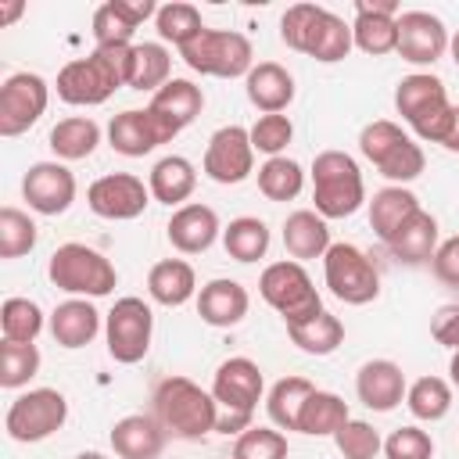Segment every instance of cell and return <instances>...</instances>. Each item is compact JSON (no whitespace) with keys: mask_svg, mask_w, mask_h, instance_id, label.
I'll list each match as a JSON object with an SVG mask.
<instances>
[{"mask_svg":"<svg viewBox=\"0 0 459 459\" xmlns=\"http://www.w3.org/2000/svg\"><path fill=\"white\" fill-rule=\"evenodd\" d=\"M154 14H158V7L151 0H108L93 11V43L97 47H133L136 29Z\"/></svg>","mask_w":459,"mask_h":459,"instance_id":"obj_21","label":"cell"},{"mask_svg":"<svg viewBox=\"0 0 459 459\" xmlns=\"http://www.w3.org/2000/svg\"><path fill=\"white\" fill-rule=\"evenodd\" d=\"M430 269H434V276H437L441 283L459 287V233L448 237L445 244H437V251H434V258H430Z\"/></svg>","mask_w":459,"mask_h":459,"instance_id":"obj_50","label":"cell"},{"mask_svg":"<svg viewBox=\"0 0 459 459\" xmlns=\"http://www.w3.org/2000/svg\"><path fill=\"white\" fill-rule=\"evenodd\" d=\"M262 369L258 362L244 359V355H233L226 359L219 369H215V380H212V398L226 409L215 423L219 434H244L251 427V416L262 402Z\"/></svg>","mask_w":459,"mask_h":459,"instance_id":"obj_6","label":"cell"},{"mask_svg":"<svg viewBox=\"0 0 459 459\" xmlns=\"http://www.w3.org/2000/svg\"><path fill=\"white\" fill-rule=\"evenodd\" d=\"M247 290L237 283V280H208L201 290H197V316L208 323V326H237L244 316H247Z\"/></svg>","mask_w":459,"mask_h":459,"instance_id":"obj_27","label":"cell"},{"mask_svg":"<svg viewBox=\"0 0 459 459\" xmlns=\"http://www.w3.org/2000/svg\"><path fill=\"white\" fill-rule=\"evenodd\" d=\"M179 57L186 61V68L215 79H247V72L255 68L251 39L233 29H204L186 47H179Z\"/></svg>","mask_w":459,"mask_h":459,"instance_id":"obj_9","label":"cell"},{"mask_svg":"<svg viewBox=\"0 0 459 459\" xmlns=\"http://www.w3.org/2000/svg\"><path fill=\"white\" fill-rule=\"evenodd\" d=\"M416 208H420V197H416L412 190H405V186H384V190H377L373 201H369V226H373V233L387 244V240L394 237V230H398Z\"/></svg>","mask_w":459,"mask_h":459,"instance_id":"obj_34","label":"cell"},{"mask_svg":"<svg viewBox=\"0 0 459 459\" xmlns=\"http://www.w3.org/2000/svg\"><path fill=\"white\" fill-rule=\"evenodd\" d=\"M154 29H158V36H161L165 43H172V47H186L194 36L204 32V22H201V11H197L194 4H179V0H172V4L158 7V14H154Z\"/></svg>","mask_w":459,"mask_h":459,"instance_id":"obj_42","label":"cell"},{"mask_svg":"<svg viewBox=\"0 0 459 459\" xmlns=\"http://www.w3.org/2000/svg\"><path fill=\"white\" fill-rule=\"evenodd\" d=\"M100 143V126L86 115H72V118H61L54 129H50V151L61 158V161H79V158H90Z\"/></svg>","mask_w":459,"mask_h":459,"instance_id":"obj_35","label":"cell"},{"mask_svg":"<svg viewBox=\"0 0 459 459\" xmlns=\"http://www.w3.org/2000/svg\"><path fill=\"white\" fill-rule=\"evenodd\" d=\"M219 230H222V226H219L215 208L197 204V201L176 208L172 219H169V226H165L169 244H172L179 255H201V251H208V247L215 244Z\"/></svg>","mask_w":459,"mask_h":459,"instance_id":"obj_23","label":"cell"},{"mask_svg":"<svg viewBox=\"0 0 459 459\" xmlns=\"http://www.w3.org/2000/svg\"><path fill=\"white\" fill-rule=\"evenodd\" d=\"M36 247V222L22 208H0V258H22Z\"/></svg>","mask_w":459,"mask_h":459,"instance_id":"obj_45","label":"cell"},{"mask_svg":"<svg viewBox=\"0 0 459 459\" xmlns=\"http://www.w3.org/2000/svg\"><path fill=\"white\" fill-rule=\"evenodd\" d=\"M258 294L265 298V305H273L283 323H305L312 316L323 312V298L312 287V276L305 273L301 262H273L262 269L258 276Z\"/></svg>","mask_w":459,"mask_h":459,"instance_id":"obj_10","label":"cell"},{"mask_svg":"<svg viewBox=\"0 0 459 459\" xmlns=\"http://www.w3.org/2000/svg\"><path fill=\"white\" fill-rule=\"evenodd\" d=\"M22 11H25V4H22V0L4 4V7H0V25H11L14 18H22Z\"/></svg>","mask_w":459,"mask_h":459,"instance_id":"obj_52","label":"cell"},{"mask_svg":"<svg viewBox=\"0 0 459 459\" xmlns=\"http://www.w3.org/2000/svg\"><path fill=\"white\" fill-rule=\"evenodd\" d=\"M387 251L398 258V262H409V265H420V262H430L434 251H437V219L423 208H416L398 230L394 237L387 240Z\"/></svg>","mask_w":459,"mask_h":459,"instance_id":"obj_29","label":"cell"},{"mask_svg":"<svg viewBox=\"0 0 459 459\" xmlns=\"http://www.w3.org/2000/svg\"><path fill=\"white\" fill-rule=\"evenodd\" d=\"M47 276H50V283L57 290L75 294V298H104L118 283L115 265L97 247H86V244H75V240L72 244H61L50 255Z\"/></svg>","mask_w":459,"mask_h":459,"instance_id":"obj_8","label":"cell"},{"mask_svg":"<svg viewBox=\"0 0 459 459\" xmlns=\"http://www.w3.org/2000/svg\"><path fill=\"white\" fill-rule=\"evenodd\" d=\"M448 373H452V384L459 387V348L452 351V362H448Z\"/></svg>","mask_w":459,"mask_h":459,"instance_id":"obj_54","label":"cell"},{"mask_svg":"<svg viewBox=\"0 0 459 459\" xmlns=\"http://www.w3.org/2000/svg\"><path fill=\"white\" fill-rule=\"evenodd\" d=\"M39 373V348L22 341H0V387H25Z\"/></svg>","mask_w":459,"mask_h":459,"instance_id":"obj_44","label":"cell"},{"mask_svg":"<svg viewBox=\"0 0 459 459\" xmlns=\"http://www.w3.org/2000/svg\"><path fill=\"white\" fill-rule=\"evenodd\" d=\"M151 333H154V316L151 305L143 298H118L104 319V337H108V351L115 362L133 366L147 355L151 348Z\"/></svg>","mask_w":459,"mask_h":459,"instance_id":"obj_13","label":"cell"},{"mask_svg":"<svg viewBox=\"0 0 459 459\" xmlns=\"http://www.w3.org/2000/svg\"><path fill=\"white\" fill-rule=\"evenodd\" d=\"M394 108L412 126V133L420 140H430V143L445 147V140L452 133V122H455V104H448V90L437 75H430V72L405 75L394 86Z\"/></svg>","mask_w":459,"mask_h":459,"instance_id":"obj_4","label":"cell"},{"mask_svg":"<svg viewBox=\"0 0 459 459\" xmlns=\"http://www.w3.org/2000/svg\"><path fill=\"white\" fill-rule=\"evenodd\" d=\"M247 133H251V147L255 151H262L269 158H280L287 151L290 136H294V122L287 115H262Z\"/></svg>","mask_w":459,"mask_h":459,"instance_id":"obj_48","label":"cell"},{"mask_svg":"<svg viewBox=\"0 0 459 459\" xmlns=\"http://www.w3.org/2000/svg\"><path fill=\"white\" fill-rule=\"evenodd\" d=\"M333 441H337V452H341L344 459H377V452L384 448L380 434H377L373 423H366V420H348V423L333 434Z\"/></svg>","mask_w":459,"mask_h":459,"instance_id":"obj_47","label":"cell"},{"mask_svg":"<svg viewBox=\"0 0 459 459\" xmlns=\"http://www.w3.org/2000/svg\"><path fill=\"white\" fill-rule=\"evenodd\" d=\"M22 197L39 215H61L75 201V176L61 161H36L22 176Z\"/></svg>","mask_w":459,"mask_h":459,"instance_id":"obj_18","label":"cell"},{"mask_svg":"<svg viewBox=\"0 0 459 459\" xmlns=\"http://www.w3.org/2000/svg\"><path fill=\"white\" fill-rule=\"evenodd\" d=\"M305 186V172L294 158L280 154V158H265L262 169H258V190L269 197V201H294Z\"/></svg>","mask_w":459,"mask_h":459,"instance_id":"obj_41","label":"cell"},{"mask_svg":"<svg viewBox=\"0 0 459 459\" xmlns=\"http://www.w3.org/2000/svg\"><path fill=\"white\" fill-rule=\"evenodd\" d=\"M100 330V312L86 298H68L50 312V337L61 348H86Z\"/></svg>","mask_w":459,"mask_h":459,"instance_id":"obj_30","label":"cell"},{"mask_svg":"<svg viewBox=\"0 0 459 459\" xmlns=\"http://www.w3.org/2000/svg\"><path fill=\"white\" fill-rule=\"evenodd\" d=\"M398 4L394 0H355V22H351V43L369 54V57H380V54H391L398 47Z\"/></svg>","mask_w":459,"mask_h":459,"instance_id":"obj_20","label":"cell"},{"mask_svg":"<svg viewBox=\"0 0 459 459\" xmlns=\"http://www.w3.org/2000/svg\"><path fill=\"white\" fill-rule=\"evenodd\" d=\"M43 330V308L29 298H7L0 305V333L4 341H22V344H36Z\"/></svg>","mask_w":459,"mask_h":459,"instance_id":"obj_43","label":"cell"},{"mask_svg":"<svg viewBox=\"0 0 459 459\" xmlns=\"http://www.w3.org/2000/svg\"><path fill=\"white\" fill-rule=\"evenodd\" d=\"M204 176L212 183H244L255 172V147H251V133L244 126H222L212 133L208 147H204V161H201Z\"/></svg>","mask_w":459,"mask_h":459,"instance_id":"obj_15","label":"cell"},{"mask_svg":"<svg viewBox=\"0 0 459 459\" xmlns=\"http://www.w3.org/2000/svg\"><path fill=\"white\" fill-rule=\"evenodd\" d=\"M316 391L312 380L305 377H283L273 384L269 398H265V412L273 420L276 430H298V416H301V405L308 402V394Z\"/></svg>","mask_w":459,"mask_h":459,"instance_id":"obj_36","label":"cell"},{"mask_svg":"<svg viewBox=\"0 0 459 459\" xmlns=\"http://www.w3.org/2000/svg\"><path fill=\"white\" fill-rule=\"evenodd\" d=\"M280 39L298 50V54H308L323 65H333V61H344L348 50L355 47L351 43V25L344 18H337L333 11L319 7V4H294L283 11L280 18Z\"/></svg>","mask_w":459,"mask_h":459,"instance_id":"obj_2","label":"cell"},{"mask_svg":"<svg viewBox=\"0 0 459 459\" xmlns=\"http://www.w3.org/2000/svg\"><path fill=\"white\" fill-rule=\"evenodd\" d=\"M75 459H108V455H104V452H79Z\"/></svg>","mask_w":459,"mask_h":459,"instance_id":"obj_56","label":"cell"},{"mask_svg":"<svg viewBox=\"0 0 459 459\" xmlns=\"http://www.w3.org/2000/svg\"><path fill=\"white\" fill-rule=\"evenodd\" d=\"M222 247L237 262H258L269 251V226L255 215H240L222 230Z\"/></svg>","mask_w":459,"mask_h":459,"instance_id":"obj_38","label":"cell"},{"mask_svg":"<svg viewBox=\"0 0 459 459\" xmlns=\"http://www.w3.org/2000/svg\"><path fill=\"white\" fill-rule=\"evenodd\" d=\"M244 90H247V100L262 115H283V108H290L294 100V75L276 61H258L247 72Z\"/></svg>","mask_w":459,"mask_h":459,"instance_id":"obj_26","label":"cell"},{"mask_svg":"<svg viewBox=\"0 0 459 459\" xmlns=\"http://www.w3.org/2000/svg\"><path fill=\"white\" fill-rule=\"evenodd\" d=\"M394 25H398V47L394 50L409 65H434L448 50L452 36H448L445 22L430 11H402L394 18Z\"/></svg>","mask_w":459,"mask_h":459,"instance_id":"obj_17","label":"cell"},{"mask_svg":"<svg viewBox=\"0 0 459 459\" xmlns=\"http://www.w3.org/2000/svg\"><path fill=\"white\" fill-rule=\"evenodd\" d=\"M50 104V86L36 72H14L0 86V136H22Z\"/></svg>","mask_w":459,"mask_h":459,"instance_id":"obj_14","label":"cell"},{"mask_svg":"<svg viewBox=\"0 0 459 459\" xmlns=\"http://www.w3.org/2000/svg\"><path fill=\"white\" fill-rule=\"evenodd\" d=\"M147 186H151V197L154 201H161V204H179L183 208V201L194 194V186H197V169L190 165V158H183V154H165V158H158L154 161V169H151V176H147Z\"/></svg>","mask_w":459,"mask_h":459,"instance_id":"obj_32","label":"cell"},{"mask_svg":"<svg viewBox=\"0 0 459 459\" xmlns=\"http://www.w3.org/2000/svg\"><path fill=\"white\" fill-rule=\"evenodd\" d=\"M430 337L445 348H459V305H441L430 319Z\"/></svg>","mask_w":459,"mask_h":459,"instance_id":"obj_51","label":"cell"},{"mask_svg":"<svg viewBox=\"0 0 459 459\" xmlns=\"http://www.w3.org/2000/svg\"><path fill=\"white\" fill-rule=\"evenodd\" d=\"M154 416L165 434L179 441H201L219 423V402L190 377H165L154 387Z\"/></svg>","mask_w":459,"mask_h":459,"instance_id":"obj_3","label":"cell"},{"mask_svg":"<svg viewBox=\"0 0 459 459\" xmlns=\"http://www.w3.org/2000/svg\"><path fill=\"white\" fill-rule=\"evenodd\" d=\"M405 405L416 420H427V423H437L448 416L452 409V384L441 380V377H420L409 384L405 391Z\"/></svg>","mask_w":459,"mask_h":459,"instance_id":"obj_40","label":"cell"},{"mask_svg":"<svg viewBox=\"0 0 459 459\" xmlns=\"http://www.w3.org/2000/svg\"><path fill=\"white\" fill-rule=\"evenodd\" d=\"M165 427L158 423V416L147 412H133L122 416L111 427V448L118 459H158L165 448Z\"/></svg>","mask_w":459,"mask_h":459,"instance_id":"obj_24","label":"cell"},{"mask_svg":"<svg viewBox=\"0 0 459 459\" xmlns=\"http://www.w3.org/2000/svg\"><path fill=\"white\" fill-rule=\"evenodd\" d=\"M312 201L323 219H348L366 201L359 161L344 151H319L312 161Z\"/></svg>","mask_w":459,"mask_h":459,"instance_id":"obj_5","label":"cell"},{"mask_svg":"<svg viewBox=\"0 0 459 459\" xmlns=\"http://www.w3.org/2000/svg\"><path fill=\"white\" fill-rule=\"evenodd\" d=\"M133 47H93L86 57L68 61L57 72V97L75 108L104 104L115 90L129 86Z\"/></svg>","mask_w":459,"mask_h":459,"instance_id":"obj_1","label":"cell"},{"mask_svg":"<svg viewBox=\"0 0 459 459\" xmlns=\"http://www.w3.org/2000/svg\"><path fill=\"white\" fill-rule=\"evenodd\" d=\"M147 294L165 305V308H179L186 305L194 294H197V276H194V265L183 262V258H161L151 265L147 273Z\"/></svg>","mask_w":459,"mask_h":459,"instance_id":"obj_31","label":"cell"},{"mask_svg":"<svg viewBox=\"0 0 459 459\" xmlns=\"http://www.w3.org/2000/svg\"><path fill=\"white\" fill-rule=\"evenodd\" d=\"M448 50H452V61H455V68H459V29H455V36L448 39Z\"/></svg>","mask_w":459,"mask_h":459,"instance_id":"obj_55","label":"cell"},{"mask_svg":"<svg viewBox=\"0 0 459 459\" xmlns=\"http://www.w3.org/2000/svg\"><path fill=\"white\" fill-rule=\"evenodd\" d=\"M287 337L305 351V355H330V351H337L341 348V341H344V323L333 316V312H319V316H312V319H305V323H290L287 326Z\"/></svg>","mask_w":459,"mask_h":459,"instance_id":"obj_37","label":"cell"},{"mask_svg":"<svg viewBox=\"0 0 459 459\" xmlns=\"http://www.w3.org/2000/svg\"><path fill=\"white\" fill-rule=\"evenodd\" d=\"M387 459H434V437L420 427H398L384 441Z\"/></svg>","mask_w":459,"mask_h":459,"instance_id":"obj_49","label":"cell"},{"mask_svg":"<svg viewBox=\"0 0 459 459\" xmlns=\"http://www.w3.org/2000/svg\"><path fill=\"white\" fill-rule=\"evenodd\" d=\"M445 147H448V151H459V108H455V122H452V133H448Z\"/></svg>","mask_w":459,"mask_h":459,"instance_id":"obj_53","label":"cell"},{"mask_svg":"<svg viewBox=\"0 0 459 459\" xmlns=\"http://www.w3.org/2000/svg\"><path fill=\"white\" fill-rule=\"evenodd\" d=\"M283 247L294 262H308V258H323L330 251V226L319 212L312 208H298L283 219Z\"/></svg>","mask_w":459,"mask_h":459,"instance_id":"obj_28","label":"cell"},{"mask_svg":"<svg viewBox=\"0 0 459 459\" xmlns=\"http://www.w3.org/2000/svg\"><path fill=\"white\" fill-rule=\"evenodd\" d=\"M233 459H287V437L276 427H247L233 441Z\"/></svg>","mask_w":459,"mask_h":459,"instance_id":"obj_46","label":"cell"},{"mask_svg":"<svg viewBox=\"0 0 459 459\" xmlns=\"http://www.w3.org/2000/svg\"><path fill=\"white\" fill-rule=\"evenodd\" d=\"M351 420L348 412V402L333 391H312L308 402L301 405V416H298V430L308 434V437H333L344 423Z\"/></svg>","mask_w":459,"mask_h":459,"instance_id":"obj_33","label":"cell"},{"mask_svg":"<svg viewBox=\"0 0 459 459\" xmlns=\"http://www.w3.org/2000/svg\"><path fill=\"white\" fill-rule=\"evenodd\" d=\"M86 204L100 219L126 222V219L143 215V208L151 204V186L140 176H133V172H108V176L90 183Z\"/></svg>","mask_w":459,"mask_h":459,"instance_id":"obj_16","label":"cell"},{"mask_svg":"<svg viewBox=\"0 0 459 459\" xmlns=\"http://www.w3.org/2000/svg\"><path fill=\"white\" fill-rule=\"evenodd\" d=\"M172 79V54L161 43H133V72L129 86L133 90H151L158 93Z\"/></svg>","mask_w":459,"mask_h":459,"instance_id":"obj_39","label":"cell"},{"mask_svg":"<svg viewBox=\"0 0 459 459\" xmlns=\"http://www.w3.org/2000/svg\"><path fill=\"white\" fill-rule=\"evenodd\" d=\"M323 280L330 294L344 305H369L380 294V273L373 258L355 244H330L323 255Z\"/></svg>","mask_w":459,"mask_h":459,"instance_id":"obj_11","label":"cell"},{"mask_svg":"<svg viewBox=\"0 0 459 459\" xmlns=\"http://www.w3.org/2000/svg\"><path fill=\"white\" fill-rule=\"evenodd\" d=\"M147 108L165 122V129H169L172 136H179V133L201 115L204 93H201V86L190 82V79H169V82L151 97Z\"/></svg>","mask_w":459,"mask_h":459,"instance_id":"obj_25","label":"cell"},{"mask_svg":"<svg viewBox=\"0 0 459 459\" xmlns=\"http://www.w3.org/2000/svg\"><path fill=\"white\" fill-rule=\"evenodd\" d=\"M405 391H409L405 373L391 359H369L355 377V394L373 412H391L394 405L405 402Z\"/></svg>","mask_w":459,"mask_h":459,"instance_id":"obj_22","label":"cell"},{"mask_svg":"<svg viewBox=\"0 0 459 459\" xmlns=\"http://www.w3.org/2000/svg\"><path fill=\"white\" fill-rule=\"evenodd\" d=\"M176 140L151 108H126L108 122V143L126 158H143L154 147Z\"/></svg>","mask_w":459,"mask_h":459,"instance_id":"obj_19","label":"cell"},{"mask_svg":"<svg viewBox=\"0 0 459 459\" xmlns=\"http://www.w3.org/2000/svg\"><path fill=\"white\" fill-rule=\"evenodd\" d=\"M359 151L366 154V161H373L380 169V176H387L394 186L416 179L427 165L423 147L391 118H377L369 126H362L359 133Z\"/></svg>","mask_w":459,"mask_h":459,"instance_id":"obj_7","label":"cell"},{"mask_svg":"<svg viewBox=\"0 0 459 459\" xmlns=\"http://www.w3.org/2000/svg\"><path fill=\"white\" fill-rule=\"evenodd\" d=\"M68 420V402L61 391L54 387H32L25 394H18L11 405H7V416H4V430L11 441H22V445H36V441H47L50 434H57Z\"/></svg>","mask_w":459,"mask_h":459,"instance_id":"obj_12","label":"cell"}]
</instances>
